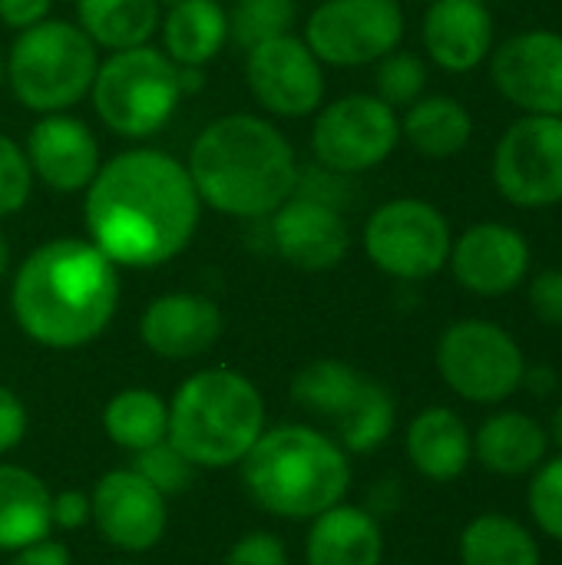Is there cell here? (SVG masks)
<instances>
[{"label":"cell","mask_w":562,"mask_h":565,"mask_svg":"<svg viewBox=\"0 0 562 565\" xmlns=\"http://www.w3.org/2000/svg\"><path fill=\"white\" fill-rule=\"evenodd\" d=\"M50 520L56 530H83L86 523H93V503H89V493L76 490V487H66L60 493L50 497Z\"/></svg>","instance_id":"40"},{"label":"cell","mask_w":562,"mask_h":565,"mask_svg":"<svg viewBox=\"0 0 562 565\" xmlns=\"http://www.w3.org/2000/svg\"><path fill=\"white\" fill-rule=\"evenodd\" d=\"M494 89L520 116H562V33L530 26L500 40L490 53Z\"/></svg>","instance_id":"13"},{"label":"cell","mask_w":562,"mask_h":565,"mask_svg":"<svg viewBox=\"0 0 562 565\" xmlns=\"http://www.w3.org/2000/svg\"><path fill=\"white\" fill-rule=\"evenodd\" d=\"M401 565H404V563H401Z\"/></svg>","instance_id":"50"},{"label":"cell","mask_w":562,"mask_h":565,"mask_svg":"<svg viewBox=\"0 0 562 565\" xmlns=\"http://www.w3.org/2000/svg\"><path fill=\"white\" fill-rule=\"evenodd\" d=\"M10 308L20 331L40 348H86L109 328L119 308V268L93 242H43L20 262Z\"/></svg>","instance_id":"2"},{"label":"cell","mask_w":562,"mask_h":565,"mask_svg":"<svg viewBox=\"0 0 562 565\" xmlns=\"http://www.w3.org/2000/svg\"><path fill=\"white\" fill-rule=\"evenodd\" d=\"M182 93V66L149 43L109 53L89 86L96 116L123 139L156 136L172 119Z\"/></svg>","instance_id":"7"},{"label":"cell","mask_w":562,"mask_h":565,"mask_svg":"<svg viewBox=\"0 0 562 565\" xmlns=\"http://www.w3.org/2000/svg\"><path fill=\"white\" fill-rule=\"evenodd\" d=\"M7 265H10V245H7V235H3V228H0V281H3V275H7Z\"/></svg>","instance_id":"46"},{"label":"cell","mask_w":562,"mask_h":565,"mask_svg":"<svg viewBox=\"0 0 562 565\" xmlns=\"http://www.w3.org/2000/svg\"><path fill=\"white\" fill-rule=\"evenodd\" d=\"M414 470L434 483H454L474 463V430L450 407H424L404 434Z\"/></svg>","instance_id":"21"},{"label":"cell","mask_w":562,"mask_h":565,"mask_svg":"<svg viewBox=\"0 0 562 565\" xmlns=\"http://www.w3.org/2000/svg\"><path fill=\"white\" fill-rule=\"evenodd\" d=\"M23 152L33 179L60 195L86 192L103 166L93 129L70 113H46L30 129Z\"/></svg>","instance_id":"18"},{"label":"cell","mask_w":562,"mask_h":565,"mask_svg":"<svg viewBox=\"0 0 562 565\" xmlns=\"http://www.w3.org/2000/svg\"><path fill=\"white\" fill-rule=\"evenodd\" d=\"M291 195H305V199L325 202V205H331V209L341 212L351 202V175L331 172L325 166H315L308 172L298 169V182H295V192Z\"/></svg>","instance_id":"38"},{"label":"cell","mask_w":562,"mask_h":565,"mask_svg":"<svg viewBox=\"0 0 562 565\" xmlns=\"http://www.w3.org/2000/svg\"><path fill=\"white\" fill-rule=\"evenodd\" d=\"M33 192V172L26 152L0 132V218L23 212Z\"/></svg>","instance_id":"36"},{"label":"cell","mask_w":562,"mask_h":565,"mask_svg":"<svg viewBox=\"0 0 562 565\" xmlns=\"http://www.w3.org/2000/svg\"><path fill=\"white\" fill-rule=\"evenodd\" d=\"M119 565H139V563H119Z\"/></svg>","instance_id":"49"},{"label":"cell","mask_w":562,"mask_h":565,"mask_svg":"<svg viewBox=\"0 0 562 565\" xmlns=\"http://www.w3.org/2000/svg\"><path fill=\"white\" fill-rule=\"evenodd\" d=\"M364 374L338 358H318L311 364H305L295 381H291V397L298 407H305L308 414L315 417H325V420H338L351 404L354 397L361 394L364 387Z\"/></svg>","instance_id":"30"},{"label":"cell","mask_w":562,"mask_h":565,"mask_svg":"<svg viewBox=\"0 0 562 565\" xmlns=\"http://www.w3.org/2000/svg\"><path fill=\"white\" fill-rule=\"evenodd\" d=\"M404 30L401 0H321L301 40L321 66H371L401 46Z\"/></svg>","instance_id":"12"},{"label":"cell","mask_w":562,"mask_h":565,"mask_svg":"<svg viewBox=\"0 0 562 565\" xmlns=\"http://www.w3.org/2000/svg\"><path fill=\"white\" fill-rule=\"evenodd\" d=\"M368 262L397 281H427L447 268L454 228L447 215L414 195L381 202L361 232Z\"/></svg>","instance_id":"9"},{"label":"cell","mask_w":562,"mask_h":565,"mask_svg":"<svg viewBox=\"0 0 562 565\" xmlns=\"http://www.w3.org/2000/svg\"><path fill=\"white\" fill-rule=\"evenodd\" d=\"M547 434H550V444L553 447H560L562 454V404L553 411V417H550V427H547Z\"/></svg>","instance_id":"45"},{"label":"cell","mask_w":562,"mask_h":565,"mask_svg":"<svg viewBox=\"0 0 562 565\" xmlns=\"http://www.w3.org/2000/svg\"><path fill=\"white\" fill-rule=\"evenodd\" d=\"M162 23L156 0H76V26L109 53L146 46Z\"/></svg>","instance_id":"27"},{"label":"cell","mask_w":562,"mask_h":565,"mask_svg":"<svg viewBox=\"0 0 562 565\" xmlns=\"http://www.w3.org/2000/svg\"><path fill=\"white\" fill-rule=\"evenodd\" d=\"M159 26L162 53L185 70H202L229 43V13L219 0H179Z\"/></svg>","instance_id":"25"},{"label":"cell","mask_w":562,"mask_h":565,"mask_svg":"<svg viewBox=\"0 0 562 565\" xmlns=\"http://www.w3.org/2000/svg\"><path fill=\"white\" fill-rule=\"evenodd\" d=\"M10 565H70V553L63 543H53L50 536L40 543H30L17 553H10Z\"/></svg>","instance_id":"43"},{"label":"cell","mask_w":562,"mask_h":565,"mask_svg":"<svg viewBox=\"0 0 562 565\" xmlns=\"http://www.w3.org/2000/svg\"><path fill=\"white\" fill-rule=\"evenodd\" d=\"M527 510L533 516V526L562 546V454L547 457L533 473H530V490H527Z\"/></svg>","instance_id":"35"},{"label":"cell","mask_w":562,"mask_h":565,"mask_svg":"<svg viewBox=\"0 0 562 565\" xmlns=\"http://www.w3.org/2000/svg\"><path fill=\"white\" fill-rule=\"evenodd\" d=\"M159 7H172V3H179V0H156Z\"/></svg>","instance_id":"48"},{"label":"cell","mask_w":562,"mask_h":565,"mask_svg":"<svg viewBox=\"0 0 562 565\" xmlns=\"http://www.w3.org/2000/svg\"><path fill=\"white\" fill-rule=\"evenodd\" d=\"M202 205L229 218H268L298 182L291 142L262 116L232 113L209 122L185 162Z\"/></svg>","instance_id":"3"},{"label":"cell","mask_w":562,"mask_h":565,"mask_svg":"<svg viewBox=\"0 0 562 565\" xmlns=\"http://www.w3.org/2000/svg\"><path fill=\"white\" fill-rule=\"evenodd\" d=\"M397 142L401 113L374 93H348L328 103L311 129L315 162L341 175H361L384 166Z\"/></svg>","instance_id":"11"},{"label":"cell","mask_w":562,"mask_h":565,"mask_svg":"<svg viewBox=\"0 0 562 565\" xmlns=\"http://www.w3.org/2000/svg\"><path fill=\"white\" fill-rule=\"evenodd\" d=\"M26 424H30V417H26L23 401L10 387L0 384V457L10 454V450H17L23 444Z\"/></svg>","instance_id":"41"},{"label":"cell","mask_w":562,"mask_h":565,"mask_svg":"<svg viewBox=\"0 0 562 565\" xmlns=\"http://www.w3.org/2000/svg\"><path fill=\"white\" fill-rule=\"evenodd\" d=\"M447 268L454 281L477 298H507L533 271L530 238L510 222H474L454 235Z\"/></svg>","instance_id":"15"},{"label":"cell","mask_w":562,"mask_h":565,"mask_svg":"<svg viewBox=\"0 0 562 565\" xmlns=\"http://www.w3.org/2000/svg\"><path fill=\"white\" fill-rule=\"evenodd\" d=\"M547 427L523 411H494L474 430V460L494 477H530L550 457Z\"/></svg>","instance_id":"22"},{"label":"cell","mask_w":562,"mask_h":565,"mask_svg":"<svg viewBox=\"0 0 562 565\" xmlns=\"http://www.w3.org/2000/svg\"><path fill=\"white\" fill-rule=\"evenodd\" d=\"M374 66H378L374 70V96L384 99L391 109H407L411 103H417L427 93L431 70H427L424 56L397 46L394 53L381 56Z\"/></svg>","instance_id":"33"},{"label":"cell","mask_w":562,"mask_h":565,"mask_svg":"<svg viewBox=\"0 0 562 565\" xmlns=\"http://www.w3.org/2000/svg\"><path fill=\"white\" fill-rule=\"evenodd\" d=\"M50 487L13 463H0V553H17L50 536Z\"/></svg>","instance_id":"26"},{"label":"cell","mask_w":562,"mask_h":565,"mask_svg":"<svg viewBox=\"0 0 562 565\" xmlns=\"http://www.w3.org/2000/svg\"><path fill=\"white\" fill-rule=\"evenodd\" d=\"M103 430L116 447L142 454L169 437V404L146 387L119 391L103 411Z\"/></svg>","instance_id":"29"},{"label":"cell","mask_w":562,"mask_h":565,"mask_svg":"<svg viewBox=\"0 0 562 565\" xmlns=\"http://www.w3.org/2000/svg\"><path fill=\"white\" fill-rule=\"evenodd\" d=\"M384 530L364 507L338 503L311 520L305 565H381Z\"/></svg>","instance_id":"23"},{"label":"cell","mask_w":562,"mask_h":565,"mask_svg":"<svg viewBox=\"0 0 562 565\" xmlns=\"http://www.w3.org/2000/svg\"><path fill=\"white\" fill-rule=\"evenodd\" d=\"M89 503L99 536L119 553H149L166 536V497L156 493L132 467L103 473Z\"/></svg>","instance_id":"16"},{"label":"cell","mask_w":562,"mask_h":565,"mask_svg":"<svg viewBox=\"0 0 562 565\" xmlns=\"http://www.w3.org/2000/svg\"><path fill=\"white\" fill-rule=\"evenodd\" d=\"M490 179L513 209L562 205V116H517L494 146Z\"/></svg>","instance_id":"10"},{"label":"cell","mask_w":562,"mask_h":565,"mask_svg":"<svg viewBox=\"0 0 562 565\" xmlns=\"http://www.w3.org/2000/svg\"><path fill=\"white\" fill-rule=\"evenodd\" d=\"M245 79L255 103L285 119L311 116L325 99V66L295 33L252 46L245 53Z\"/></svg>","instance_id":"14"},{"label":"cell","mask_w":562,"mask_h":565,"mask_svg":"<svg viewBox=\"0 0 562 565\" xmlns=\"http://www.w3.org/2000/svg\"><path fill=\"white\" fill-rule=\"evenodd\" d=\"M139 338L162 361H189L222 338V311L205 295L172 291L146 305Z\"/></svg>","instance_id":"20"},{"label":"cell","mask_w":562,"mask_h":565,"mask_svg":"<svg viewBox=\"0 0 562 565\" xmlns=\"http://www.w3.org/2000/svg\"><path fill=\"white\" fill-rule=\"evenodd\" d=\"M53 0H0V23L10 30H26L50 17Z\"/></svg>","instance_id":"42"},{"label":"cell","mask_w":562,"mask_h":565,"mask_svg":"<svg viewBox=\"0 0 562 565\" xmlns=\"http://www.w3.org/2000/svg\"><path fill=\"white\" fill-rule=\"evenodd\" d=\"M556 387H560V377H556L553 367H543V364L530 367L527 364V374H523V387L520 391H530L533 397H550V394H556Z\"/></svg>","instance_id":"44"},{"label":"cell","mask_w":562,"mask_h":565,"mask_svg":"<svg viewBox=\"0 0 562 565\" xmlns=\"http://www.w3.org/2000/svg\"><path fill=\"white\" fill-rule=\"evenodd\" d=\"M394 424H397V407H394L391 391L368 377L354 404L335 420V430H338L335 440L348 454H374L391 440Z\"/></svg>","instance_id":"31"},{"label":"cell","mask_w":562,"mask_h":565,"mask_svg":"<svg viewBox=\"0 0 562 565\" xmlns=\"http://www.w3.org/2000/svg\"><path fill=\"white\" fill-rule=\"evenodd\" d=\"M272 245L298 271H331L351 252V228L338 209L291 195L272 212Z\"/></svg>","instance_id":"17"},{"label":"cell","mask_w":562,"mask_h":565,"mask_svg":"<svg viewBox=\"0 0 562 565\" xmlns=\"http://www.w3.org/2000/svg\"><path fill=\"white\" fill-rule=\"evenodd\" d=\"M202 199L185 162L162 149H129L99 166L86 189L89 242L116 268H159L182 255L199 228Z\"/></svg>","instance_id":"1"},{"label":"cell","mask_w":562,"mask_h":565,"mask_svg":"<svg viewBox=\"0 0 562 565\" xmlns=\"http://www.w3.org/2000/svg\"><path fill=\"white\" fill-rule=\"evenodd\" d=\"M421 43L444 73L480 70L497 46V20L487 0H427Z\"/></svg>","instance_id":"19"},{"label":"cell","mask_w":562,"mask_h":565,"mask_svg":"<svg viewBox=\"0 0 562 565\" xmlns=\"http://www.w3.org/2000/svg\"><path fill=\"white\" fill-rule=\"evenodd\" d=\"M99 46L70 20H40L13 40L7 53V83L30 113H66L89 96Z\"/></svg>","instance_id":"6"},{"label":"cell","mask_w":562,"mask_h":565,"mask_svg":"<svg viewBox=\"0 0 562 565\" xmlns=\"http://www.w3.org/2000/svg\"><path fill=\"white\" fill-rule=\"evenodd\" d=\"M401 139L424 159L444 162L460 156L474 139L470 109L447 93H424L401 116Z\"/></svg>","instance_id":"24"},{"label":"cell","mask_w":562,"mask_h":565,"mask_svg":"<svg viewBox=\"0 0 562 565\" xmlns=\"http://www.w3.org/2000/svg\"><path fill=\"white\" fill-rule=\"evenodd\" d=\"M252 503L278 520H315L351 490L348 450L308 424L265 427L242 460Z\"/></svg>","instance_id":"4"},{"label":"cell","mask_w":562,"mask_h":565,"mask_svg":"<svg viewBox=\"0 0 562 565\" xmlns=\"http://www.w3.org/2000/svg\"><path fill=\"white\" fill-rule=\"evenodd\" d=\"M460 565H543L540 540L507 513L474 516L457 543Z\"/></svg>","instance_id":"28"},{"label":"cell","mask_w":562,"mask_h":565,"mask_svg":"<svg viewBox=\"0 0 562 565\" xmlns=\"http://www.w3.org/2000/svg\"><path fill=\"white\" fill-rule=\"evenodd\" d=\"M3 76H7V60H3V53H0V86H3Z\"/></svg>","instance_id":"47"},{"label":"cell","mask_w":562,"mask_h":565,"mask_svg":"<svg viewBox=\"0 0 562 565\" xmlns=\"http://www.w3.org/2000/svg\"><path fill=\"white\" fill-rule=\"evenodd\" d=\"M225 565H288V550L275 533L255 530L232 543Z\"/></svg>","instance_id":"39"},{"label":"cell","mask_w":562,"mask_h":565,"mask_svg":"<svg viewBox=\"0 0 562 565\" xmlns=\"http://www.w3.org/2000/svg\"><path fill=\"white\" fill-rule=\"evenodd\" d=\"M434 364L441 381L467 404L497 407L523 387L527 354L497 321L464 318L437 338Z\"/></svg>","instance_id":"8"},{"label":"cell","mask_w":562,"mask_h":565,"mask_svg":"<svg viewBox=\"0 0 562 565\" xmlns=\"http://www.w3.org/2000/svg\"><path fill=\"white\" fill-rule=\"evenodd\" d=\"M132 470L156 490L162 493L166 500L169 497H179L189 490V483L195 480V463L166 437L162 444L142 450V454H132Z\"/></svg>","instance_id":"34"},{"label":"cell","mask_w":562,"mask_h":565,"mask_svg":"<svg viewBox=\"0 0 562 565\" xmlns=\"http://www.w3.org/2000/svg\"><path fill=\"white\" fill-rule=\"evenodd\" d=\"M229 13V43L252 50L265 40L285 36L295 26L298 0H235Z\"/></svg>","instance_id":"32"},{"label":"cell","mask_w":562,"mask_h":565,"mask_svg":"<svg viewBox=\"0 0 562 565\" xmlns=\"http://www.w3.org/2000/svg\"><path fill=\"white\" fill-rule=\"evenodd\" d=\"M527 301L540 324L562 331V268H543L527 278Z\"/></svg>","instance_id":"37"},{"label":"cell","mask_w":562,"mask_h":565,"mask_svg":"<svg viewBox=\"0 0 562 565\" xmlns=\"http://www.w3.org/2000/svg\"><path fill=\"white\" fill-rule=\"evenodd\" d=\"M265 430L258 387L232 367H205L169 401V440L195 470H229L245 460Z\"/></svg>","instance_id":"5"}]
</instances>
